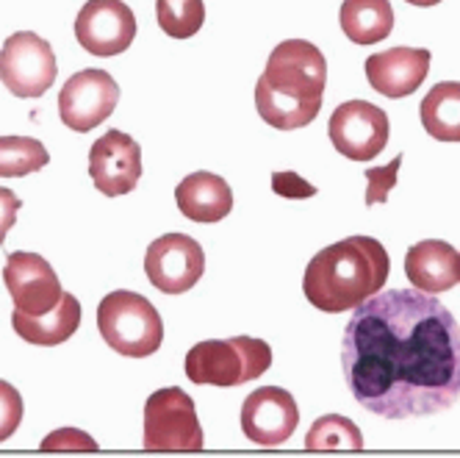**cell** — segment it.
Instances as JSON below:
<instances>
[{"mask_svg":"<svg viewBox=\"0 0 460 458\" xmlns=\"http://www.w3.org/2000/svg\"><path fill=\"white\" fill-rule=\"evenodd\" d=\"M391 273L385 247L372 237H349L319 250L305 267L303 292L311 306L339 314L367 303Z\"/></svg>","mask_w":460,"mask_h":458,"instance_id":"2","label":"cell"},{"mask_svg":"<svg viewBox=\"0 0 460 458\" xmlns=\"http://www.w3.org/2000/svg\"><path fill=\"white\" fill-rule=\"evenodd\" d=\"M424 130L438 142H460V84L441 81L419 106Z\"/></svg>","mask_w":460,"mask_h":458,"instance_id":"20","label":"cell"},{"mask_svg":"<svg viewBox=\"0 0 460 458\" xmlns=\"http://www.w3.org/2000/svg\"><path fill=\"white\" fill-rule=\"evenodd\" d=\"M22 422V398L20 391L9 383L0 381V442L14 436V431Z\"/></svg>","mask_w":460,"mask_h":458,"instance_id":"24","label":"cell"},{"mask_svg":"<svg viewBox=\"0 0 460 458\" xmlns=\"http://www.w3.org/2000/svg\"><path fill=\"white\" fill-rule=\"evenodd\" d=\"M400 165H402V156H397L391 161L388 167H372L367 170V206H377V203H385L391 189L397 186V173H400Z\"/></svg>","mask_w":460,"mask_h":458,"instance_id":"25","label":"cell"},{"mask_svg":"<svg viewBox=\"0 0 460 458\" xmlns=\"http://www.w3.org/2000/svg\"><path fill=\"white\" fill-rule=\"evenodd\" d=\"M89 175L97 192L119 198L137 189L142 178V148L122 130H106L89 150Z\"/></svg>","mask_w":460,"mask_h":458,"instance_id":"12","label":"cell"},{"mask_svg":"<svg viewBox=\"0 0 460 458\" xmlns=\"http://www.w3.org/2000/svg\"><path fill=\"white\" fill-rule=\"evenodd\" d=\"M341 370L367 411L433 417L460 400V325L421 289L377 292L347 322Z\"/></svg>","mask_w":460,"mask_h":458,"instance_id":"1","label":"cell"},{"mask_svg":"<svg viewBox=\"0 0 460 458\" xmlns=\"http://www.w3.org/2000/svg\"><path fill=\"white\" fill-rule=\"evenodd\" d=\"M339 22L349 42L375 45L394 31V9L388 0H344Z\"/></svg>","mask_w":460,"mask_h":458,"instance_id":"19","label":"cell"},{"mask_svg":"<svg viewBox=\"0 0 460 458\" xmlns=\"http://www.w3.org/2000/svg\"><path fill=\"white\" fill-rule=\"evenodd\" d=\"M305 447L311 453L316 450H364V434L358 431V425L347 417L327 414L311 425L305 436Z\"/></svg>","mask_w":460,"mask_h":458,"instance_id":"22","label":"cell"},{"mask_svg":"<svg viewBox=\"0 0 460 458\" xmlns=\"http://www.w3.org/2000/svg\"><path fill=\"white\" fill-rule=\"evenodd\" d=\"M300 425V409L286 389L264 386L255 389L242 406V431L261 447H278Z\"/></svg>","mask_w":460,"mask_h":458,"instance_id":"14","label":"cell"},{"mask_svg":"<svg viewBox=\"0 0 460 458\" xmlns=\"http://www.w3.org/2000/svg\"><path fill=\"white\" fill-rule=\"evenodd\" d=\"M50 153L40 139L31 137H0V178H22L42 170Z\"/></svg>","mask_w":460,"mask_h":458,"instance_id":"21","label":"cell"},{"mask_svg":"<svg viewBox=\"0 0 460 458\" xmlns=\"http://www.w3.org/2000/svg\"><path fill=\"white\" fill-rule=\"evenodd\" d=\"M405 4H411V6H421V9H427V6H438L441 0H405Z\"/></svg>","mask_w":460,"mask_h":458,"instance_id":"29","label":"cell"},{"mask_svg":"<svg viewBox=\"0 0 460 458\" xmlns=\"http://www.w3.org/2000/svg\"><path fill=\"white\" fill-rule=\"evenodd\" d=\"M145 450L150 453H197L203 450V428L194 400L183 389H158L145 403Z\"/></svg>","mask_w":460,"mask_h":458,"instance_id":"6","label":"cell"},{"mask_svg":"<svg viewBox=\"0 0 460 458\" xmlns=\"http://www.w3.org/2000/svg\"><path fill=\"white\" fill-rule=\"evenodd\" d=\"M119 103V84L106 70H81L58 92L61 122L86 134V130L106 122Z\"/></svg>","mask_w":460,"mask_h":458,"instance_id":"8","label":"cell"},{"mask_svg":"<svg viewBox=\"0 0 460 458\" xmlns=\"http://www.w3.org/2000/svg\"><path fill=\"white\" fill-rule=\"evenodd\" d=\"M22 201L17 198V194L6 186H0V245L6 242L12 225L17 222V211H20Z\"/></svg>","mask_w":460,"mask_h":458,"instance_id":"28","label":"cell"},{"mask_svg":"<svg viewBox=\"0 0 460 458\" xmlns=\"http://www.w3.org/2000/svg\"><path fill=\"white\" fill-rule=\"evenodd\" d=\"M158 25L172 40H189L206 22L203 0H155Z\"/></svg>","mask_w":460,"mask_h":458,"instance_id":"23","label":"cell"},{"mask_svg":"<svg viewBox=\"0 0 460 458\" xmlns=\"http://www.w3.org/2000/svg\"><path fill=\"white\" fill-rule=\"evenodd\" d=\"M272 367V350L264 339L230 337L208 339L186 353V378L197 386H244Z\"/></svg>","mask_w":460,"mask_h":458,"instance_id":"3","label":"cell"},{"mask_svg":"<svg viewBox=\"0 0 460 458\" xmlns=\"http://www.w3.org/2000/svg\"><path fill=\"white\" fill-rule=\"evenodd\" d=\"M388 117L380 106L369 101H347L333 112L327 134L341 156L352 161H372L388 145Z\"/></svg>","mask_w":460,"mask_h":458,"instance_id":"10","label":"cell"},{"mask_svg":"<svg viewBox=\"0 0 460 458\" xmlns=\"http://www.w3.org/2000/svg\"><path fill=\"white\" fill-rule=\"evenodd\" d=\"M97 328L103 342L128 358H147L164 342V322L155 306L139 292H111L97 306Z\"/></svg>","mask_w":460,"mask_h":458,"instance_id":"4","label":"cell"},{"mask_svg":"<svg viewBox=\"0 0 460 458\" xmlns=\"http://www.w3.org/2000/svg\"><path fill=\"white\" fill-rule=\"evenodd\" d=\"M430 61L433 56L424 48H391L367 58V78L375 92L400 101L424 84L430 73Z\"/></svg>","mask_w":460,"mask_h":458,"instance_id":"15","label":"cell"},{"mask_svg":"<svg viewBox=\"0 0 460 458\" xmlns=\"http://www.w3.org/2000/svg\"><path fill=\"white\" fill-rule=\"evenodd\" d=\"M272 189L283 198H314L316 194V186L308 184L305 178L294 175V173H275L272 175Z\"/></svg>","mask_w":460,"mask_h":458,"instance_id":"27","label":"cell"},{"mask_svg":"<svg viewBox=\"0 0 460 458\" xmlns=\"http://www.w3.org/2000/svg\"><path fill=\"white\" fill-rule=\"evenodd\" d=\"M175 201L181 214L194 222H219L234 209V192L217 173H191L178 184Z\"/></svg>","mask_w":460,"mask_h":458,"instance_id":"17","label":"cell"},{"mask_svg":"<svg viewBox=\"0 0 460 458\" xmlns=\"http://www.w3.org/2000/svg\"><path fill=\"white\" fill-rule=\"evenodd\" d=\"M42 450H97V445L84 434V431H75V428H61V431H53L45 442H42Z\"/></svg>","mask_w":460,"mask_h":458,"instance_id":"26","label":"cell"},{"mask_svg":"<svg viewBox=\"0 0 460 458\" xmlns=\"http://www.w3.org/2000/svg\"><path fill=\"white\" fill-rule=\"evenodd\" d=\"M405 275L413 289L441 294L460 283V253L441 239H421L405 253Z\"/></svg>","mask_w":460,"mask_h":458,"instance_id":"16","label":"cell"},{"mask_svg":"<svg viewBox=\"0 0 460 458\" xmlns=\"http://www.w3.org/2000/svg\"><path fill=\"white\" fill-rule=\"evenodd\" d=\"M58 76L48 40L34 31H17L0 48V81L17 97H42Z\"/></svg>","mask_w":460,"mask_h":458,"instance_id":"7","label":"cell"},{"mask_svg":"<svg viewBox=\"0 0 460 458\" xmlns=\"http://www.w3.org/2000/svg\"><path fill=\"white\" fill-rule=\"evenodd\" d=\"M4 283L12 294V303L17 311L42 317L61 301V283L53 267L37 253L17 250L6 258L4 267Z\"/></svg>","mask_w":460,"mask_h":458,"instance_id":"13","label":"cell"},{"mask_svg":"<svg viewBox=\"0 0 460 458\" xmlns=\"http://www.w3.org/2000/svg\"><path fill=\"white\" fill-rule=\"evenodd\" d=\"M258 81L267 89L291 97V101H297L303 106L322 109L327 61L316 45L305 40H286L270 53L267 70Z\"/></svg>","mask_w":460,"mask_h":458,"instance_id":"5","label":"cell"},{"mask_svg":"<svg viewBox=\"0 0 460 458\" xmlns=\"http://www.w3.org/2000/svg\"><path fill=\"white\" fill-rule=\"evenodd\" d=\"M145 273L158 292L183 294L203 278L206 253L200 242L186 234H164L147 247Z\"/></svg>","mask_w":460,"mask_h":458,"instance_id":"9","label":"cell"},{"mask_svg":"<svg viewBox=\"0 0 460 458\" xmlns=\"http://www.w3.org/2000/svg\"><path fill=\"white\" fill-rule=\"evenodd\" d=\"M12 325L20 339L37 345V347H56L61 342H67L81 325V303L75 301V294L64 292L61 301L42 317H31L14 309Z\"/></svg>","mask_w":460,"mask_h":458,"instance_id":"18","label":"cell"},{"mask_svg":"<svg viewBox=\"0 0 460 458\" xmlns=\"http://www.w3.org/2000/svg\"><path fill=\"white\" fill-rule=\"evenodd\" d=\"M75 40L92 56H119L137 40V17L122 0H89L75 17Z\"/></svg>","mask_w":460,"mask_h":458,"instance_id":"11","label":"cell"}]
</instances>
